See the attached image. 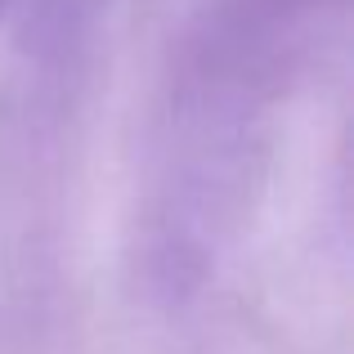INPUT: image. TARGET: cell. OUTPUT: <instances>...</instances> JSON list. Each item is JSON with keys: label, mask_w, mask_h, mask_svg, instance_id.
I'll return each mask as SVG.
<instances>
[{"label": "cell", "mask_w": 354, "mask_h": 354, "mask_svg": "<svg viewBox=\"0 0 354 354\" xmlns=\"http://www.w3.org/2000/svg\"><path fill=\"white\" fill-rule=\"evenodd\" d=\"M5 5H9V0H0V14H5Z\"/></svg>", "instance_id": "2"}, {"label": "cell", "mask_w": 354, "mask_h": 354, "mask_svg": "<svg viewBox=\"0 0 354 354\" xmlns=\"http://www.w3.org/2000/svg\"><path fill=\"white\" fill-rule=\"evenodd\" d=\"M346 0H207L166 81L148 180V274L193 292L251 216L274 117L337 32Z\"/></svg>", "instance_id": "1"}]
</instances>
